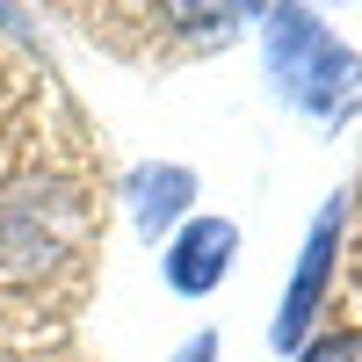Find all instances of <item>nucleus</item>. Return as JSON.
I'll return each instance as SVG.
<instances>
[{"mask_svg": "<svg viewBox=\"0 0 362 362\" xmlns=\"http://www.w3.org/2000/svg\"><path fill=\"white\" fill-rule=\"evenodd\" d=\"M247 22H261V66L283 109L319 131H348L362 116V51L326 29L319 8H247Z\"/></svg>", "mask_w": 362, "mask_h": 362, "instance_id": "f257e3e1", "label": "nucleus"}, {"mask_svg": "<svg viewBox=\"0 0 362 362\" xmlns=\"http://www.w3.org/2000/svg\"><path fill=\"white\" fill-rule=\"evenodd\" d=\"M341 247H348V189L326 196V203L312 210L305 239H297L290 283H283V297H276V319H268V348H276L283 362L319 334L326 305H334V268H341Z\"/></svg>", "mask_w": 362, "mask_h": 362, "instance_id": "f03ea898", "label": "nucleus"}, {"mask_svg": "<svg viewBox=\"0 0 362 362\" xmlns=\"http://www.w3.org/2000/svg\"><path fill=\"white\" fill-rule=\"evenodd\" d=\"M66 239H73V203L58 181H44V174L0 181V268H15V276L51 268L66 254Z\"/></svg>", "mask_w": 362, "mask_h": 362, "instance_id": "7ed1b4c3", "label": "nucleus"}, {"mask_svg": "<svg viewBox=\"0 0 362 362\" xmlns=\"http://www.w3.org/2000/svg\"><path fill=\"white\" fill-rule=\"evenodd\" d=\"M116 196H124V218H131V232L145 239V247H167V239L196 218L203 181H196V167H181V160H138Z\"/></svg>", "mask_w": 362, "mask_h": 362, "instance_id": "20e7f679", "label": "nucleus"}, {"mask_svg": "<svg viewBox=\"0 0 362 362\" xmlns=\"http://www.w3.org/2000/svg\"><path fill=\"white\" fill-rule=\"evenodd\" d=\"M232 261H239V225L218 218V210H196V218L160 247V283L196 305V297H210L232 276Z\"/></svg>", "mask_w": 362, "mask_h": 362, "instance_id": "39448f33", "label": "nucleus"}, {"mask_svg": "<svg viewBox=\"0 0 362 362\" xmlns=\"http://www.w3.org/2000/svg\"><path fill=\"white\" fill-rule=\"evenodd\" d=\"M290 362H362V326H319Z\"/></svg>", "mask_w": 362, "mask_h": 362, "instance_id": "423d86ee", "label": "nucleus"}, {"mask_svg": "<svg viewBox=\"0 0 362 362\" xmlns=\"http://www.w3.org/2000/svg\"><path fill=\"white\" fill-rule=\"evenodd\" d=\"M167 362H225V348H218V334H210V326H203V334H189V341H181Z\"/></svg>", "mask_w": 362, "mask_h": 362, "instance_id": "0eeeda50", "label": "nucleus"}]
</instances>
